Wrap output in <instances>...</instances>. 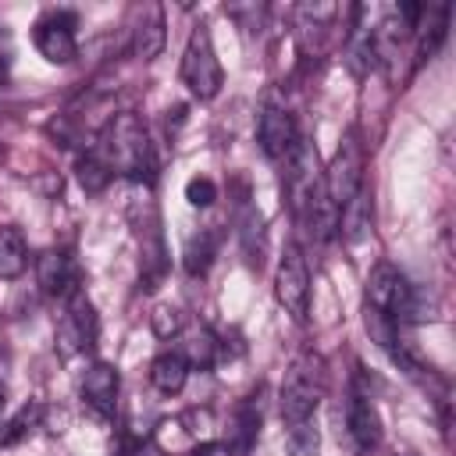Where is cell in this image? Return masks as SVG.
Here are the masks:
<instances>
[{
  "label": "cell",
  "instance_id": "obj_1",
  "mask_svg": "<svg viewBox=\"0 0 456 456\" xmlns=\"http://www.w3.org/2000/svg\"><path fill=\"white\" fill-rule=\"evenodd\" d=\"M96 157L110 167V175L132 178V182H150L153 178V146L146 135V125L135 110L114 114L96 142Z\"/></svg>",
  "mask_w": 456,
  "mask_h": 456
},
{
  "label": "cell",
  "instance_id": "obj_21",
  "mask_svg": "<svg viewBox=\"0 0 456 456\" xmlns=\"http://www.w3.org/2000/svg\"><path fill=\"white\" fill-rule=\"evenodd\" d=\"M214 253H217V235H214V232H200V235H192V239L185 242L182 264H185V271H189L192 278H200V274L210 271Z\"/></svg>",
  "mask_w": 456,
  "mask_h": 456
},
{
  "label": "cell",
  "instance_id": "obj_12",
  "mask_svg": "<svg viewBox=\"0 0 456 456\" xmlns=\"http://www.w3.org/2000/svg\"><path fill=\"white\" fill-rule=\"evenodd\" d=\"M346 431H349L356 452H370V449H378V442H381L378 410H374L370 395H367L360 385H356V388L349 392V399H346Z\"/></svg>",
  "mask_w": 456,
  "mask_h": 456
},
{
  "label": "cell",
  "instance_id": "obj_20",
  "mask_svg": "<svg viewBox=\"0 0 456 456\" xmlns=\"http://www.w3.org/2000/svg\"><path fill=\"white\" fill-rule=\"evenodd\" d=\"M367 228H370V192H367V185L338 210V232L349 239V242H356V239H363L367 235Z\"/></svg>",
  "mask_w": 456,
  "mask_h": 456
},
{
  "label": "cell",
  "instance_id": "obj_3",
  "mask_svg": "<svg viewBox=\"0 0 456 456\" xmlns=\"http://www.w3.org/2000/svg\"><path fill=\"white\" fill-rule=\"evenodd\" d=\"M321 399H324V360L317 353H299L281 381V420L285 424L314 420Z\"/></svg>",
  "mask_w": 456,
  "mask_h": 456
},
{
  "label": "cell",
  "instance_id": "obj_18",
  "mask_svg": "<svg viewBox=\"0 0 456 456\" xmlns=\"http://www.w3.org/2000/svg\"><path fill=\"white\" fill-rule=\"evenodd\" d=\"M28 267V242L21 235L18 224H4L0 228V278L4 281H14L21 278Z\"/></svg>",
  "mask_w": 456,
  "mask_h": 456
},
{
  "label": "cell",
  "instance_id": "obj_5",
  "mask_svg": "<svg viewBox=\"0 0 456 456\" xmlns=\"http://www.w3.org/2000/svg\"><path fill=\"white\" fill-rule=\"evenodd\" d=\"M321 185H324V196L335 210H342L363 189V146H360L356 132H346L328 171H321Z\"/></svg>",
  "mask_w": 456,
  "mask_h": 456
},
{
  "label": "cell",
  "instance_id": "obj_23",
  "mask_svg": "<svg viewBox=\"0 0 456 456\" xmlns=\"http://www.w3.org/2000/svg\"><path fill=\"white\" fill-rule=\"evenodd\" d=\"M75 171H78V185H82L86 192H103V189H107V182L114 178V175H110V167H107L96 153H86V157L78 160V167H75Z\"/></svg>",
  "mask_w": 456,
  "mask_h": 456
},
{
  "label": "cell",
  "instance_id": "obj_15",
  "mask_svg": "<svg viewBox=\"0 0 456 456\" xmlns=\"http://www.w3.org/2000/svg\"><path fill=\"white\" fill-rule=\"evenodd\" d=\"M164 7L160 4H142L135 28H132V57L139 61H153L164 50Z\"/></svg>",
  "mask_w": 456,
  "mask_h": 456
},
{
  "label": "cell",
  "instance_id": "obj_2",
  "mask_svg": "<svg viewBox=\"0 0 456 456\" xmlns=\"http://www.w3.org/2000/svg\"><path fill=\"white\" fill-rule=\"evenodd\" d=\"M363 306L385 314V317L395 321V324L424 321V317H428L420 292H417V289L410 285V278H406L395 264H388V260L374 264V271L367 274V303H363Z\"/></svg>",
  "mask_w": 456,
  "mask_h": 456
},
{
  "label": "cell",
  "instance_id": "obj_27",
  "mask_svg": "<svg viewBox=\"0 0 456 456\" xmlns=\"http://www.w3.org/2000/svg\"><path fill=\"white\" fill-rule=\"evenodd\" d=\"M185 200H189V207L207 210V207H214V200H217V185H214L210 178L196 175V178L185 182Z\"/></svg>",
  "mask_w": 456,
  "mask_h": 456
},
{
  "label": "cell",
  "instance_id": "obj_30",
  "mask_svg": "<svg viewBox=\"0 0 456 456\" xmlns=\"http://www.w3.org/2000/svg\"><path fill=\"white\" fill-rule=\"evenodd\" d=\"M203 456H210V452H203Z\"/></svg>",
  "mask_w": 456,
  "mask_h": 456
},
{
  "label": "cell",
  "instance_id": "obj_19",
  "mask_svg": "<svg viewBox=\"0 0 456 456\" xmlns=\"http://www.w3.org/2000/svg\"><path fill=\"white\" fill-rule=\"evenodd\" d=\"M178 335H182V349H178V353L185 356L189 370H192V367L207 370V367L214 363V356H217V338L210 335V328L196 324V328H182Z\"/></svg>",
  "mask_w": 456,
  "mask_h": 456
},
{
  "label": "cell",
  "instance_id": "obj_24",
  "mask_svg": "<svg viewBox=\"0 0 456 456\" xmlns=\"http://www.w3.org/2000/svg\"><path fill=\"white\" fill-rule=\"evenodd\" d=\"M150 328H153V335H160V338H175V335L185 328V314H182L178 306H171V303H160V306H153V314H150Z\"/></svg>",
  "mask_w": 456,
  "mask_h": 456
},
{
  "label": "cell",
  "instance_id": "obj_22",
  "mask_svg": "<svg viewBox=\"0 0 456 456\" xmlns=\"http://www.w3.org/2000/svg\"><path fill=\"white\" fill-rule=\"evenodd\" d=\"M349 68L356 75H370L378 68V53H374V39L370 28H353L349 36Z\"/></svg>",
  "mask_w": 456,
  "mask_h": 456
},
{
  "label": "cell",
  "instance_id": "obj_11",
  "mask_svg": "<svg viewBox=\"0 0 456 456\" xmlns=\"http://www.w3.org/2000/svg\"><path fill=\"white\" fill-rule=\"evenodd\" d=\"M296 139H299V132H296L292 114L281 103H264V110L256 118V142H260V150L271 160H281L292 150Z\"/></svg>",
  "mask_w": 456,
  "mask_h": 456
},
{
  "label": "cell",
  "instance_id": "obj_9",
  "mask_svg": "<svg viewBox=\"0 0 456 456\" xmlns=\"http://www.w3.org/2000/svg\"><path fill=\"white\" fill-rule=\"evenodd\" d=\"M210 428H214V413L207 406H192V410H185V413H178L171 420H160V428L153 431L150 442L157 445L160 456L189 452V449H196V445H203L210 438Z\"/></svg>",
  "mask_w": 456,
  "mask_h": 456
},
{
  "label": "cell",
  "instance_id": "obj_6",
  "mask_svg": "<svg viewBox=\"0 0 456 456\" xmlns=\"http://www.w3.org/2000/svg\"><path fill=\"white\" fill-rule=\"evenodd\" d=\"M285 171H281V182H285V192H289V203L296 210V217H303V210L314 203V196L321 192V167H317V150L314 142H306L303 135L292 142V150L281 157Z\"/></svg>",
  "mask_w": 456,
  "mask_h": 456
},
{
  "label": "cell",
  "instance_id": "obj_31",
  "mask_svg": "<svg viewBox=\"0 0 456 456\" xmlns=\"http://www.w3.org/2000/svg\"><path fill=\"white\" fill-rule=\"evenodd\" d=\"M406 456H413V452H406Z\"/></svg>",
  "mask_w": 456,
  "mask_h": 456
},
{
  "label": "cell",
  "instance_id": "obj_25",
  "mask_svg": "<svg viewBox=\"0 0 456 456\" xmlns=\"http://www.w3.org/2000/svg\"><path fill=\"white\" fill-rule=\"evenodd\" d=\"M36 406H21L4 428H0V445H14V442H21L28 431H32V424H36Z\"/></svg>",
  "mask_w": 456,
  "mask_h": 456
},
{
  "label": "cell",
  "instance_id": "obj_8",
  "mask_svg": "<svg viewBox=\"0 0 456 456\" xmlns=\"http://www.w3.org/2000/svg\"><path fill=\"white\" fill-rule=\"evenodd\" d=\"M64 310H61V321H57V353L61 356H75V353H86L93 342H96V310L86 296V289L78 285L71 296L61 299Z\"/></svg>",
  "mask_w": 456,
  "mask_h": 456
},
{
  "label": "cell",
  "instance_id": "obj_26",
  "mask_svg": "<svg viewBox=\"0 0 456 456\" xmlns=\"http://www.w3.org/2000/svg\"><path fill=\"white\" fill-rule=\"evenodd\" d=\"M289 452L292 456H317V428L310 420L289 424Z\"/></svg>",
  "mask_w": 456,
  "mask_h": 456
},
{
  "label": "cell",
  "instance_id": "obj_13",
  "mask_svg": "<svg viewBox=\"0 0 456 456\" xmlns=\"http://www.w3.org/2000/svg\"><path fill=\"white\" fill-rule=\"evenodd\" d=\"M118 392H121V374L114 363L96 360L86 374H82V399L96 417H114L118 410Z\"/></svg>",
  "mask_w": 456,
  "mask_h": 456
},
{
  "label": "cell",
  "instance_id": "obj_7",
  "mask_svg": "<svg viewBox=\"0 0 456 456\" xmlns=\"http://www.w3.org/2000/svg\"><path fill=\"white\" fill-rule=\"evenodd\" d=\"M274 296L278 303L285 306V314L303 324L310 317V267H306V256L299 246H285L281 260H278V271H274Z\"/></svg>",
  "mask_w": 456,
  "mask_h": 456
},
{
  "label": "cell",
  "instance_id": "obj_10",
  "mask_svg": "<svg viewBox=\"0 0 456 456\" xmlns=\"http://www.w3.org/2000/svg\"><path fill=\"white\" fill-rule=\"evenodd\" d=\"M75 11H46L36 21V50L50 61V64H71L78 57V43H75Z\"/></svg>",
  "mask_w": 456,
  "mask_h": 456
},
{
  "label": "cell",
  "instance_id": "obj_29",
  "mask_svg": "<svg viewBox=\"0 0 456 456\" xmlns=\"http://www.w3.org/2000/svg\"><path fill=\"white\" fill-rule=\"evenodd\" d=\"M4 399H7V392H4V385H0V410H4Z\"/></svg>",
  "mask_w": 456,
  "mask_h": 456
},
{
  "label": "cell",
  "instance_id": "obj_14",
  "mask_svg": "<svg viewBox=\"0 0 456 456\" xmlns=\"http://www.w3.org/2000/svg\"><path fill=\"white\" fill-rule=\"evenodd\" d=\"M36 278H39V289L53 299H64L78 289V271L64 249H43L36 260Z\"/></svg>",
  "mask_w": 456,
  "mask_h": 456
},
{
  "label": "cell",
  "instance_id": "obj_17",
  "mask_svg": "<svg viewBox=\"0 0 456 456\" xmlns=\"http://www.w3.org/2000/svg\"><path fill=\"white\" fill-rule=\"evenodd\" d=\"M185 381H189V363L178 349H167L150 363V385L160 395H178L185 388Z\"/></svg>",
  "mask_w": 456,
  "mask_h": 456
},
{
  "label": "cell",
  "instance_id": "obj_28",
  "mask_svg": "<svg viewBox=\"0 0 456 456\" xmlns=\"http://www.w3.org/2000/svg\"><path fill=\"white\" fill-rule=\"evenodd\" d=\"M11 53H14V46H11V32H7V28H0V68H7V64H11Z\"/></svg>",
  "mask_w": 456,
  "mask_h": 456
},
{
  "label": "cell",
  "instance_id": "obj_16",
  "mask_svg": "<svg viewBox=\"0 0 456 456\" xmlns=\"http://www.w3.org/2000/svg\"><path fill=\"white\" fill-rule=\"evenodd\" d=\"M256 431H260V406H253L249 399L235 406L232 420H228V431H224V452L228 456H249L253 452V442H256Z\"/></svg>",
  "mask_w": 456,
  "mask_h": 456
},
{
  "label": "cell",
  "instance_id": "obj_4",
  "mask_svg": "<svg viewBox=\"0 0 456 456\" xmlns=\"http://www.w3.org/2000/svg\"><path fill=\"white\" fill-rule=\"evenodd\" d=\"M182 82L200 100H214L221 93L224 71H221V61H217V50H214V39H210L207 25H196L189 32V43L182 50Z\"/></svg>",
  "mask_w": 456,
  "mask_h": 456
}]
</instances>
